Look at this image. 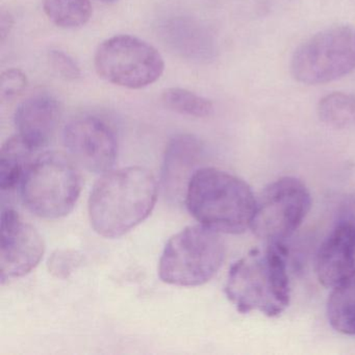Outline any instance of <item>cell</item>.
<instances>
[{"instance_id":"1","label":"cell","mask_w":355,"mask_h":355,"mask_svg":"<svg viewBox=\"0 0 355 355\" xmlns=\"http://www.w3.org/2000/svg\"><path fill=\"white\" fill-rule=\"evenodd\" d=\"M157 199V180L146 168L110 170L91 192V225L99 236L119 238L149 217Z\"/></svg>"},{"instance_id":"15","label":"cell","mask_w":355,"mask_h":355,"mask_svg":"<svg viewBox=\"0 0 355 355\" xmlns=\"http://www.w3.org/2000/svg\"><path fill=\"white\" fill-rule=\"evenodd\" d=\"M326 313L328 322L336 331L355 336V276L331 288Z\"/></svg>"},{"instance_id":"19","label":"cell","mask_w":355,"mask_h":355,"mask_svg":"<svg viewBox=\"0 0 355 355\" xmlns=\"http://www.w3.org/2000/svg\"><path fill=\"white\" fill-rule=\"evenodd\" d=\"M161 99L167 109L190 117H209L214 112L211 101L187 89H166L162 93Z\"/></svg>"},{"instance_id":"3","label":"cell","mask_w":355,"mask_h":355,"mask_svg":"<svg viewBox=\"0 0 355 355\" xmlns=\"http://www.w3.org/2000/svg\"><path fill=\"white\" fill-rule=\"evenodd\" d=\"M184 202L201 225L219 234H240L250 228L257 198L242 178L203 167L191 178Z\"/></svg>"},{"instance_id":"12","label":"cell","mask_w":355,"mask_h":355,"mask_svg":"<svg viewBox=\"0 0 355 355\" xmlns=\"http://www.w3.org/2000/svg\"><path fill=\"white\" fill-rule=\"evenodd\" d=\"M202 142L192 135H178L166 147L162 168V186L173 200L184 198L187 188L203 159Z\"/></svg>"},{"instance_id":"11","label":"cell","mask_w":355,"mask_h":355,"mask_svg":"<svg viewBox=\"0 0 355 355\" xmlns=\"http://www.w3.org/2000/svg\"><path fill=\"white\" fill-rule=\"evenodd\" d=\"M315 274L322 286L334 288L355 276V224L336 222L320 246Z\"/></svg>"},{"instance_id":"7","label":"cell","mask_w":355,"mask_h":355,"mask_svg":"<svg viewBox=\"0 0 355 355\" xmlns=\"http://www.w3.org/2000/svg\"><path fill=\"white\" fill-rule=\"evenodd\" d=\"M94 65L99 78L132 90L155 84L165 70V62L157 49L130 35L103 41L95 53Z\"/></svg>"},{"instance_id":"16","label":"cell","mask_w":355,"mask_h":355,"mask_svg":"<svg viewBox=\"0 0 355 355\" xmlns=\"http://www.w3.org/2000/svg\"><path fill=\"white\" fill-rule=\"evenodd\" d=\"M166 39L169 44L182 55L195 59L207 58L211 53V42L207 33L191 21L178 19L166 26Z\"/></svg>"},{"instance_id":"25","label":"cell","mask_w":355,"mask_h":355,"mask_svg":"<svg viewBox=\"0 0 355 355\" xmlns=\"http://www.w3.org/2000/svg\"><path fill=\"white\" fill-rule=\"evenodd\" d=\"M101 3H107V5H112V3H117L118 0H99Z\"/></svg>"},{"instance_id":"18","label":"cell","mask_w":355,"mask_h":355,"mask_svg":"<svg viewBox=\"0 0 355 355\" xmlns=\"http://www.w3.org/2000/svg\"><path fill=\"white\" fill-rule=\"evenodd\" d=\"M320 120L329 128L343 130L355 123V96L334 92L326 95L318 105Z\"/></svg>"},{"instance_id":"10","label":"cell","mask_w":355,"mask_h":355,"mask_svg":"<svg viewBox=\"0 0 355 355\" xmlns=\"http://www.w3.org/2000/svg\"><path fill=\"white\" fill-rule=\"evenodd\" d=\"M0 279L22 277L38 266L45 252L42 236L13 209L1 214Z\"/></svg>"},{"instance_id":"21","label":"cell","mask_w":355,"mask_h":355,"mask_svg":"<svg viewBox=\"0 0 355 355\" xmlns=\"http://www.w3.org/2000/svg\"><path fill=\"white\" fill-rule=\"evenodd\" d=\"M80 263V255L73 251L58 250L49 261V272L59 278H67Z\"/></svg>"},{"instance_id":"20","label":"cell","mask_w":355,"mask_h":355,"mask_svg":"<svg viewBox=\"0 0 355 355\" xmlns=\"http://www.w3.org/2000/svg\"><path fill=\"white\" fill-rule=\"evenodd\" d=\"M28 87V78L21 70L12 68L0 76V99L11 101L21 94Z\"/></svg>"},{"instance_id":"23","label":"cell","mask_w":355,"mask_h":355,"mask_svg":"<svg viewBox=\"0 0 355 355\" xmlns=\"http://www.w3.org/2000/svg\"><path fill=\"white\" fill-rule=\"evenodd\" d=\"M336 222L355 224V194L348 195L342 199L336 211Z\"/></svg>"},{"instance_id":"22","label":"cell","mask_w":355,"mask_h":355,"mask_svg":"<svg viewBox=\"0 0 355 355\" xmlns=\"http://www.w3.org/2000/svg\"><path fill=\"white\" fill-rule=\"evenodd\" d=\"M49 60L55 73L64 80H76L80 78V66L68 53L62 51H51Z\"/></svg>"},{"instance_id":"8","label":"cell","mask_w":355,"mask_h":355,"mask_svg":"<svg viewBox=\"0 0 355 355\" xmlns=\"http://www.w3.org/2000/svg\"><path fill=\"white\" fill-rule=\"evenodd\" d=\"M311 207V193L300 180L293 176L278 178L257 199L250 228L267 244L284 243L300 227Z\"/></svg>"},{"instance_id":"17","label":"cell","mask_w":355,"mask_h":355,"mask_svg":"<svg viewBox=\"0 0 355 355\" xmlns=\"http://www.w3.org/2000/svg\"><path fill=\"white\" fill-rule=\"evenodd\" d=\"M43 9L55 26L65 30L86 26L92 16L90 0H44Z\"/></svg>"},{"instance_id":"24","label":"cell","mask_w":355,"mask_h":355,"mask_svg":"<svg viewBox=\"0 0 355 355\" xmlns=\"http://www.w3.org/2000/svg\"><path fill=\"white\" fill-rule=\"evenodd\" d=\"M12 26H13V18L11 17L9 13L1 12V14H0V37H1V40H5L6 37L9 35Z\"/></svg>"},{"instance_id":"13","label":"cell","mask_w":355,"mask_h":355,"mask_svg":"<svg viewBox=\"0 0 355 355\" xmlns=\"http://www.w3.org/2000/svg\"><path fill=\"white\" fill-rule=\"evenodd\" d=\"M60 117L59 101L51 95L37 94L20 103L14 122L17 135L38 151L51 140Z\"/></svg>"},{"instance_id":"9","label":"cell","mask_w":355,"mask_h":355,"mask_svg":"<svg viewBox=\"0 0 355 355\" xmlns=\"http://www.w3.org/2000/svg\"><path fill=\"white\" fill-rule=\"evenodd\" d=\"M64 145L76 162L94 173L112 170L118 155L115 132L103 120L83 116L64 128Z\"/></svg>"},{"instance_id":"14","label":"cell","mask_w":355,"mask_h":355,"mask_svg":"<svg viewBox=\"0 0 355 355\" xmlns=\"http://www.w3.org/2000/svg\"><path fill=\"white\" fill-rule=\"evenodd\" d=\"M36 149L28 144L19 135L3 143L0 150V188L12 191L20 187L28 168L32 165Z\"/></svg>"},{"instance_id":"2","label":"cell","mask_w":355,"mask_h":355,"mask_svg":"<svg viewBox=\"0 0 355 355\" xmlns=\"http://www.w3.org/2000/svg\"><path fill=\"white\" fill-rule=\"evenodd\" d=\"M286 257L284 243H270L265 250L252 249L232 263L225 294L239 313L257 311L275 318L288 309L291 284Z\"/></svg>"},{"instance_id":"5","label":"cell","mask_w":355,"mask_h":355,"mask_svg":"<svg viewBox=\"0 0 355 355\" xmlns=\"http://www.w3.org/2000/svg\"><path fill=\"white\" fill-rule=\"evenodd\" d=\"M80 191L82 176L76 166L53 151L37 157L20 184L24 205L44 219H59L71 213Z\"/></svg>"},{"instance_id":"6","label":"cell","mask_w":355,"mask_h":355,"mask_svg":"<svg viewBox=\"0 0 355 355\" xmlns=\"http://www.w3.org/2000/svg\"><path fill=\"white\" fill-rule=\"evenodd\" d=\"M355 70V28L336 26L311 37L295 51L293 78L301 84H327Z\"/></svg>"},{"instance_id":"4","label":"cell","mask_w":355,"mask_h":355,"mask_svg":"<svg viewBox=\"0 0 355 355\" xmlns=\"http://www.w3.org/2000/svg\"><path fill=\"white\" fill-rule=\"evenodd\" d=\"M225 259V245L219 232L205 226H188L170 238L159 263V278L178 286L209 282Z\"/></svg>"}]
</instances>
